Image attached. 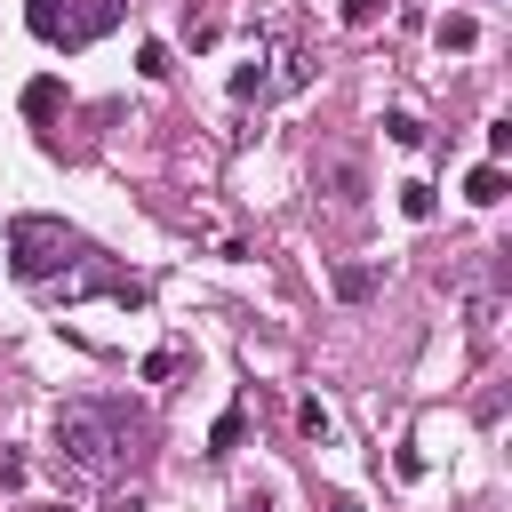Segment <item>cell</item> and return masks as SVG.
<instances>
[{
	"instance_id": "cell-1",
	"label": "cell",
	"mask_w": 512,
	"mask_h": 512,
	"mask_svg": "<svg viewBox=\"0 0 512 512\" xmlns=\"http://www.w3.org/2000/svg\"><path fill=\"white\" fill-rule=\"evenodd\" d=\"M144 448H152V424L136 408H120V400H64L56 408V456L72 472L104 480V472H128Z\"/></svg>"
},
{
	"instance_id": "cell-3",
	"label": "cell",
	"mask_w": 512,
	"mask_h": 512,
	"mask_svg": "<svg viewBox=\"0 0 512 512\" xmlns=\"http://www.w3.org/2000/svg\"><path fill=\"white\" fill-rule=\"evenodd\" d=\"M120 8H128V0H24V24H32L48 48H80V40H96L104 24H120Z\"/></svg>"
},
{
	"instance_id": "cell-6",
	"label": "cell",
	"mask_w": 512,
	"mask_h": 512,
	"mask_svg": "<svg viewBox=\"0 0 512 512\" xmlns=\"http://www.w3.org/2000/svg\"><path fill=\"white\" fill-rule=\"evenodd\" d=\"M464 200H472V208H496V200H504V168H496V160H480V168L464 176Z\"/></svg>"
},
{
	"instance_id": "cell-11",
	"label": "cell",
	"mask_w": 512,
	"mask_h": 512,
	"mask_svg": "<svg viewBox=\"0 0 512 512\" xmlns=\"http://www.w3.org/2000/svg\"><path fill=\"white\" fill-rule=\"evenodd\" d=\"M136 72H144V80H168V72H176L168 40H144V48H136Z\"/></svg>"
},
{
	"instance_id": "cell-4",
	"label": "cell",
	"mask_w": 512,
	"mask_h": 512,
	"mask_svg": "<svg viewBox=\"0 0 512 512\" xmlns=\"http://www.w3.org/2000/svg\"><path fill=\"white\" fill-rule=\"evenodd\" d=\"M312 184H320L336 208H360V200H368V168H360V152H344V144H328V152L312 160Z\"/></svg>"
},
{
	"instance_id": "cell-13",
	"label": "cell",
	"mask_w": 512,
	"mask_h": 512,
	"mask_svg": "<svg viewBox=\"0 0 512 512\" xmlns=\"http://www.w3.org/2000/svg\"><path fill=\"white\" fill-rule=\"evenodd\" d=\"M296 432H304V440H328V432H336V416H328L320 400H296Z\"/></svg>"
},
{
	"instance_id": "cell-17",
	"label": "cell",
	"mask_w": 512,
	"mask_h": 512,
	"mask_svg": "<svg viewBox=\"0 0 512 512\" xmlns=\"http://www.w3.org/2000/svg\"><path fill=\"white\" fill-rule=\"evenodd\" d=\"M328 512H360V496H336V504H328Z\"/></svg>"
},
{
	"instance_id": "cell-5",
	"label": "cell",
	"mask_w": 512,
	"mask_h": 512,
	"mask_svg": "<svg viewBox=\"0 0 512 512\" xmlns=\"http://www.w3.org/2000/svg\"><path fill=\"white\" fill-rule=\"evenodd\" d=\"M432 40H440V56H472V48H480V24H472V16H440Z\"/></svg>"
},
{
	"instance_id": "cell-18",
	"label": "cell",
	"mask_w": 512,
	"mask_h": 512,
	"mask_svg": "<svg viewBox=\"0 0 512 512\" xmlns=\"http://www.w3.org/2000/svg\"><path fill=\"white\" fill-rule=\"evenodd\" d=\"M232 512H264V504H256V496H248V504H232Z\"/></svg>"
},
{
	"instance_id": "cell-16",
	"label": "cell",
	"mask_w": 512,
	"mask_h": 512,
	"mask_svg": "<svg viewBox=\"0 0 512 512\" xmlns=\"http://www.w3.org/2000/svg\"><path fill=\"white\" fill-rule=\"evenodd\" d=\"M0 488H24V456L16 448H0Z\"/></svg>"
},
{
	"instance_id": "cell-12",
	"label": "cell",
	"mask_w": 512,
	"mask_h": 512,
	"mask_svg": "<svg viewBox=\"0 0 512 512\" xmlns=\"http://www.w3.org/2000/svg\"><path fill=\"white\" fill-rule=\"evenodd\" d=\"M384 136H392L400 152H416V144H424V120H416V112H384Z\"/></svg>"
},
{
	"instance_id": "cell-14",
	"label": "cell",
	"mask_w": 512,
	"mask_h": 512,
	"mask_svg": "<svg viewBox=\"0 0 512 512\" xmlns=\"http://www.w3.org/2000/svg\"><path fill=\"white\" fill-rule=\"evenodd\" d=\"M56 96H64L56 80H32V88H24V112H32V120H48V112H56Z\"/></svg>"
},
{
	"instance_id": "cell-10",
	"label": "cell",
	"mask_w": 512,
	"mask_h": 512,
	"mask_svg": "<svg viewBox=\"0 0 512 512\" xmlns=\"http://www.w3.org/2000/svg\"><path fill=\"white\" fill-rule=\"evenodd\" d=\"M240 432H248V416H240V408H224V416H216V432H208V456H232V448H240Z\"/></svg>"
},
{
	"instance_id": "cell-7",
	"label": "cell",
	"mask_w": 512,
	"mask_h": 512,
	"mask_svg": "<svg viewBox=\"0 0 512 512\" xmlns=\"http://www.w3.org/2000/svg\"><path fill=\"white\" fill-rule=\"evenodd\" d=\"M400 216H408V224H432V216H440V192H432L424 176H408V184H400Z\"/></svg>"
},
{
	"instance_id": "cell-9",
	"label": "cell",
	"mask_w": 512,
	"mask_h": 512,
	"mask_svg": "<svg viewBox=\"0 0 512 512\" xmlns=\"http://www.w3.org/2000/svg\"><path fill=\"white\" fill-rule=\"evenodd\" d=\"M264 88H272V72H264V56H256V64H240V72H232V104H256V96H264Z\"/></svg>"
},
{
	"instance_id": "cell-2",
	"label": "cell",
	"mask_w": 512,
	"mask_h": 512,
	"mask_svg": "<svg viewBox=\"0 0 512 512\" xmlns=\"http://www.w3.org/2000/svg\"><path fill=\"white\" fill-rule=\"evenodd\" d=\"M80 256H88V248H80V232H64L56 216H16V224H8V272H16V280H32V288H40V280H56V272H72Z\"/></svg>"
},
{
	"instance_id": "cell-15",
	"label": "cell",
	"mask_w": 512,
	"mask_h": 512,
	"mask_svg": "<svg viewBox=\"0 0 512 512\" xmlns=\"http://www.w3.org/2000/svg\"><path fill=\"white\" fill-rule=\"evenodd\" d=\"M376 16H384V0H344V24H352V32H368Z\"/></svg>"
},
{
	"instance_id": "cell-8",
	"label": "cell",
	"mask_w": 512,
	"mask_h": 512,
	"mask_svg": "<svg viewBox=\"0 0 512 512\" xmlns=\"http://www.w3.org/2000/svg\"><path fill=\"white\" fill-rule=\"evenodd\" d=\"M376 280H384L376 264H336V296H344V304H368V296H376Z\"/></svg>"
}]
</instances>
